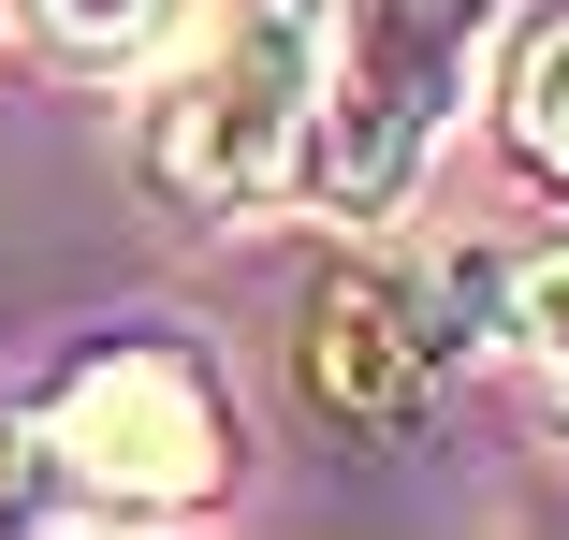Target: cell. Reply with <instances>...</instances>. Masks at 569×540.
Masks as SVG:
<instances>
[{
    "label": "cell",
    "mask_w": 569,
    "mask_h": 540,
    "mask_svg": "<svg viewBox=\"0 0 569 540\" xmlns=\"http://www.w3.org/2000/svg\"><path fill=\"white\" fill-rule=\"evenodd\" d=\"M511 351H526V380H540V394L569 409V249L511 278Z\"/></svg>",
    "instance_id": "6"
},
{
    "label": "cell",
    "mask_w": 569,
    "mask_h": 540,
    "mask_svg": "<svg viewBox=\"0 0 569 540\" xmlns=\"http://www.w3.org/2000/svg\"><path fill=\"white\" fill-rule=\"evenodd\" d=\"M321 30L336 0H219V44L176 73V102L147 118V176L204 220H249L307 161V102H321Z\"/></svg>",
    "instance_id": "2"
},
{
    "label": "cell",
    "mask_w": 569,
    "mask_h": 540,
    "mask_svg": "<svg viewBox=\"0 0 569 540\" xmlns=\"http://www.w3.org/2000/svg\"><path fill=\"white\" fill-rule=\"evenodd\" d=\"M30 453H44L73 497H102V511H190V497L234 482V409H219L204 351L118 337V351H88V366L44 380Z\"/></svg>",
    "instance_id": "3"
},
{
    "label": "cell",
    "mask_w": 569,
    "mask_h": 540,
    "mask_svg": "<svg viewBox=\"0 0 569 540\" xmlns=\"http://www.w3.org/2000/svg\"><path fill=\"white\" fill-rule=\"evenodd\" d=\"M511 147H526V176L569 190V16H540L511 59Z\"/></svg>",
    "instance_id": "5"
},
{
    "label": "cell",
    "mask_w": 569,
    "mask_h": 540,
    "mask_svg": "<svg viewBox=\"0 0 569 540\" xmlns=\"http://www.w3.org/2000/svg\"><path fill=\"white\" fill-rule=\"evenodd\" d=\"M438 380V307L395 292V278H321L307 307V394L351 409V423H409Z\"/></svg>",
    "instance_id": "4"
},
{
    "label": "cell",
    "mask_w": 569,
    "mask_h": 540,
    "mask_svg": "<svg viewBox=\"0 0 569 540\" xmlns=\"http://www.w3.org/2000/svg\"><path fill=\"white\" fill-rule=\"evenodd\" d=\"M30 30H44V44H73V59H118V44H147V30H161V0H30Z\"/></svg>",
    "instance_id": "7"
},
{
    "label": "cell",
    "mask_w": 569,
    "mask_h": 540,
    "mask_svg": "<svg viewBox=\"0 0 569 540\" xmlns=\"http://www.w3.org/2000/svg\"><path fill=\"white\" fill-rule=\"evenodd\" d=\"M482 30H497V0H336L292 190H321L336 220H395L482 73Z\"/></svg>",
    "instance_id": "1"
}]
</instances>
